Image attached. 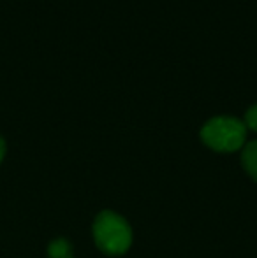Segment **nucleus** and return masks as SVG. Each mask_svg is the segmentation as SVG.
I'll return each instance as SVG.
<instances>
[{"label":"nucleus","mask_w":257,"mask_h":258,"mask_svg":"<svg viewBox=\"0 0 257 258\" xmlns=\"http://www.w3.org/2000/svg\"><path fill=\"white\" fill-rule=\"evenodd\" d=\"M247 126L243 121L231 116L212 118L201 130V139L208 148L220 153H229L243 148Z\"/></svg>","instance_id":"2"},{"label":"nucleus","mask_w":257,"mask_h":258,"mask_svg":"<svg viewBox=\"0 0 257 258\" xmlns=\"http://www.w3.org/2000/svg\"><path fill=\"white\" fill-rule=\"evenodd\" d=\"M245 126H248L250 130L257 132V104L252 105L245 114Z\"/></svg>","instance_id":"5"},{"label":"nucleus","mask_w":257,"mask_h":258,"mask_svg":"<svg viewBox=\"0 0 257 258\" xmlns=\"http://www.w3.org/2000/svg\"><path fill=\"white\" fill-rule=\"evenodd\" d=\"M4 156H6V141L0 137V163H2Z\"/></svg>","instance_id":"6"},{"label":"nucleus","mask_w":257,"mask_h":258,"mask_svg":"<svg viewBox=\"0 0 257 258\" xmlns=\"http://www.w3.org/2000/svg\"><path fill=\"white\" fill-rule=\"evenodd\" d=\"M48 258H72V246L67 239H55L48 246Z\"/></svg>","instance_id":"4"},{"label":"nucleus","mask_w":257,"mask_h":258,"mask_svg":"<svg viewBox=\"0 0 257 258\" xmlns=\"http://www.w3.org/2000/svg\"><path fill=\"white\" fill-rule=\"evenodd\" d=\"M93 239L100 251L108 255H122L132 244V230L120 214L102 211L93 221Z\"/></svg>","instance_id":"1"},{"label":"nucleus","mask_w":257,"mask_h":258,"mask_svg":"<svg viewBox=\"0 0 257 258\" xmlns=\"http://www.w3.org/2000/svg\"><path fill=\"white\" fill-rule=\"evenodd\" d=\"M241 165L252 179L257 181V141H252L241 151Z\"/></svg>","instance_id":"3"}]
</instances>
